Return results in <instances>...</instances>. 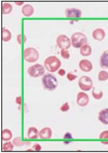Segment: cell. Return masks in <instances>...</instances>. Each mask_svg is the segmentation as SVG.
<instances>
[{
	"label": "cell",
	"mask_w": 108,
	"mask_h": 153,
	"mask_svg": "<svg viewBox=\"0 0 108 153\" xmlns=\"http://www.w3.org/2000/svg\"><path fill=\"white\" fill-rule=\"evenodd\" d=\"M22 13L25 17H30L34 12L33 7L30 4H25L22 6L21 10Z\"/></svg>",
	"instance_id": "obj_15"
},
{
	"label": "cell",
	"mask_w": 108,
	"mask_h": 153,
	"mask_svg": "<svg viewBox=\"0 0 108 153\" xmlns=\"http://www.w3.org/2000/svg\"><path fill=\"white\" fill-rule=\"evenodd\" d=\"M14 145L10 141H8L4 143L2 146V151L5 152H10L12 151L14 149Z\"/></svg>",
	"instance_id": "obj_22"
},
{
	"label": "cell",
	"mask_w": 108,
	"mask_h": 153,
	"mask_svg": "<svg viewBox=\"0 0 108 153\" xmlns=\"http://www.w3.org/2000/svg\"><path fill=\"white\" fill-rule=\"evenodd\" d=\"M12 34L10 30L5 27H3L2 30V40L4 42H8L11 39Z\"/></svg>",
	"instance_id": "obj_18"
},
{
	"label": "cell",
	"mask_w": 108,
	"mask_h": 153,
	"mask_svg": "<svg viewBox=\"0 0 108 153\" xmlns=\"http://www.w3.org/2000/svg\"><path fill=\"white\" fill-rule=\"evenodd\" d=\"M52 135V130L49 127H45L41 129L39 133V137L41 139H50L51 138Z\"/></svg>",
	"instance_id": "obj_12"
},
{
	"label": "cell",
	"mask_w": 108,
	"mask_h": 153,
	"mask_svg": "<svg viewBox=\"0 0 108 153\" xmlns=\"http://www.w3.org/2000/svg\"><path fill=\"white\" fill-rule=\"evenodd\" d=\"M104 93L102 90L100 89H96L95 87L92 88V96L94 99L96 100H100L103 97Z\"/></svg>",
	"instance_id": "obj_21"
},
{
	"label": "cell",
	"mask_w": 108,
	"mask_h": 153,
	"mask_svg": "<svg viewBox=\"0 0 108 153\" xmlns=\"http://www.w3.org/2000/svg\"><path fill=\"white\" fill-rule=\"evenodd\" d=\"M100 139H108V130L102 131L99 136Z\"/></svg>",
	"instance_id": "obj_28"
},
{
	"label": "cell",
	"mask_w": 108,
	"mask_h": 153,
	"mask_svg": "<svg viewBox=\"0 0 108 153\" xmlns=\"http://www.w3.org/2000/svg\"><path fill=\"white\" fill-rule=\"evenodd\" d=\"M101 143L104 145H108V141H101Z\"/></svg>",
	"instance_id": "obj_35"
},
{
	"label": "cell",
	"mask_w": 108,
	"mask_h": 153,
	"mask_svg": "<svg viewBox=\"0 0 108 153\" xmlns=\"http://www.w3.org/2000/svg\"><path fill=\"white\" fill-rule=\"evenodd\" d=\"M61 57L64 59H68L70 58V53L68 50L62 49L60 51Z\"/></svg>",
	"instance_id": "obj_25"
},
{
	"label": "cell",
	"mask_w": 108,
	"mask_h": 153,
	"mask_svg": "<svg viewBox=\"0 0 108 153\" xmlns=\"http://www.w3.org/2000/svg\"><path fill=\"white\" fill-rule=\"evenodd\" d=\"M32 148H33V149H34V150L36 151H39L41 149V146H40V144H38V143H35L34 146L32 147Z\"/></svg>",
	"instance_id": "obj_30"
},
{
	"label": "cell",
	"mask_w": 108,
	"mask_h": 153,
	"mask_svg": "<svg viewBox=\"0 0 108 153\" xmlns=\"http://www.w3.org/2000/svg\"><path fill=\"white\" fill-rule=\"evenodd\" d=\"M21 97L20 96L16 98V102L18 105H21Z\"/></svg>",
	"instance_id": "obj_33"
},
{
	"label": "cell",
	"mask_w": 108,
	"mask_h": 153,
	"mask_svg": "<svg viewBox=\"0 0 108 153\" xmlns=\"http://www.w3.org/2000/svg\"><path fill=\"white\" fill-rule=\"evenodd\" d=\"M78 85L81 90L83 91H89L92 88L93 82L90 77L83 76L79 79Z\"/></svg>",
	"instance_id": "obj_6"
},
{
	"label": "cell",
	"mask_w": 108,
	"mask_h": 153,
	"mask_svg": "<svg viewBox=\"0 0 108 153\" xmlns=\"http://www.w3.org/2000/svg\"><path fill=\"white\" fill-rule=\"evenodd\" d=\"M45 69L50 73H54L59 70L62 65L61 61L56 56L51 55L46 58L44 62Z\"/></svg>",
	"instance_id": "obj_2"
},
{
	"label": "cell",
	"mask_w": 108,
	"mask_h": 153,
	"mask_svg": "<svg viewBox=\"0 0 108 153\" xmlns=\"http://www.w3.org/2000/svg\"><path fill=\"white\" fill-rule=\"evenodd\" d=\"M71 45L76 49L81 48L87 42V38L86 36L81 33L76 32L74 33L71 36Z\"/></svg>",
	"instance_id": "obj_3"
},
{
	"label": "cell",
	"mask_w": 108,
	"mask_h": 153,
	"mask_svg": "<svg viewBox=\"0 0 108 153\" xmlns=\"http://www.w3.org/2000/svg\"><path fill=\"white\" fill-rule=\"evenodd\" d=\"M80 53L82 56L88 57L92 53V48L89 45H85L80 49Z\"/></svg>",
	"instance_id": "obj_17"
},
{
	"label": "cell",
	"mask_w": 108,
	"mask_h": 153,
	"mask_svg": "<svg viewBox=\"0 0 108 153\" xmlns=\"http://www.w3.org/2000/svg\"><path fill=\"white\" fill-rule=\"evenodd\" d=\"M98 120L104 125H108V108L100 111L98 115Z\"/></svg>",
	"instance_id": "obj_11"
},
{
	"label": "cell",
	"mask_w": 108,
	"mask_h": 153,
	"mask_svg": "<svg viewBox=\"0 0 108 153\" xmlns=\"http://www.w3.org/2000/svg\"><path fill=\"white\" fill-rule=\"evenodd\" d=\"M58 74L60 76H64L66 74V71L64 69H60L58 71Z\"/></svg>",
	"instance_id": "obj_31"
},
{
	"label": "cell",
	"mask_w": 108,
	"mask_h": 153,
	"mask_svg": "<svg viewBox=\"0 0 108 153\" xmlns=\"http://www.w3.org/2000/svg\"><path fill=\"white\" fill-rule=\"evenodd\" d=\"M22 35L21 34H19L17 36V41L18 43L20 45L21 44L22 42Z\"/></svg>",
	"instance_id": "obj_32"
},
{
	"label": "cell",
	"mask_w": 108,
	"mask_h": 153,
	"mask_svg": "<svg viewBox=\"0 0 108 153\" xmlns=\"http://www.w3.org/2000/svg\"><path fill=\"white\" fill-rule=\"evenodd\" d=\"M70 109V106L68 102H66L63 104V105L60 107V110L62 112H67L69 111Z\"/></svg>",
	"instance_id": "obj_26"
},
{
	"label": "cell",
	"mask_w": 108,
	"mask_h": 153,
	"mask_svg": "<svg viewBox=\"0 0 108 153\" xmlns=\"http://www.w3.org/2000/svg\"><path fill=\"white\" fill-rule=\"evenodd\" d=\"M90 99L88 94L83 92H80L76 96V103L81 107H85L89 103Z\"/></svg>",
	"instance_id": "obj_8"
},
{
	"label": "cell",
	"mask_w": 108,
	"mask_h": 153,
	"mask_svg": "<svg viewBox=\"0 0 108 153\" xmlns=\"http://www.w3.org/2000/svg\"><path fill=\"white\" fill-rule=\"evenodd\" d=\"M13 143L14 146L18 147L22 146L24 145H27L28 144V142H25V141H22L21 138L20 137H17L15 138L13 140Z\"/></svg>",
	"instance_id": "obj_23"
},
{
	"label": "cell",
	"mask_w": 108,
	"mask_h": 153,
	"mask_svg": "<svg viewBox=\"0 0 108 153\" xmlns=\"http://www.w3.org/2000/svg\"><path fill=\"white\" fill-rule=\"evenodd\" d=\"M105 36V32L102 28H96L93 31L92 37L94 40L101 41L104 39Z\"/></svg>",
	"instance_id": "obj_14"
},
{
	"label": "cell",
	"mask_w": 108,
	"mask_h": 153,
	"mask_svg": "<svg viewBox=\"0 0 108 153\" xmlns=\"http://www.w3.org/2000/svg\"><path fill=\"white\" fill-rule=\"evenodd\" d=\"M13 137L12 132L9 129H4L2 131V140L4 141H10Z\"/></svg>",
	"instance_id": "obj_19"
},
{
	"label": "cell",
	"mask_w": 108,
	"mask_h": 153,
	"mask_svg": "<svg viewBox=\"0 0 108 153\" xmlns=\"http://www.w3.org/2000/svg\"><path fill=\"white\" fill-rule=\"evenodd\" d=\"M39 58L38 51L33 47H28L23 51V59L29 63L36 62Z\"/></svg>",
	"instance_id": "obj_4"
},
{
	"label": "cell",
	"mask_w": 108,
	"mask_h": 153,
	"mask_svg": "<svg viewBox=\"0 0 108 153\" xmlns=\"http://www.w3.org/2000/svg\"><path fill=\"white\" fill-rule=\"evenodd\" d=\"M65 15L68 18H79L82 17V12L79 9L69 8L66 9Z\"/></svg>",
	"instance_id": "obj_9"
},
{
	"label": "cell",
	"mask_w": 108,
	"mask_h": 153,
	"mask_svg": "<svg viewBox=\"0 0 108 153\" xmlns=\"http://www.w3.org/2000/svg\"><path fill=\"white\" fill-rule=\"evenodd\" d=\"M39 131L37 128L34 127H30L28 131L27 136L29 139H37L39 137Z\"/></svg>",
	"instance_id": "obj_16"
},
{
	"label": "cell",
	"mask_w": 108,
	"mask_h": 153,
	"mask_svg": "<svg viewBox=\"0 0 108 153\" xmlns=\"http://www.w3.org/2000/svg\"><path fill=\"white\" fill-rule=\"evenodd\" d=\"M41 84L44 89L49 91L55 90L58 86V81L54 74L46 73L41 78Z\"/></svg>",
	"instance_id": "obj_1"
},
{
	"label": "cell",
	"mask_w": 108,
	"mask_h": 153,
	"mask_svg": "<svg viewBox=\"0 0 108 153\" xmlns=\"http://www.w3.org/2000/svg\"><path fill=\"white\" fill-rule=\"evenodd\" d=\"M63 138L64 139H72L73 138V136H72V134L71 133L67 132L64 135Z\"/></svg>",
	"instance_id": "obj_29"
},
{
	"label": "cell",
	"mask_w": 108,
	"mask_h": 153,
	"mask_svg": "<svg viewBox=\"0 0 108 153\" xmlns=\"http://www.w3.org/2000/svg\"><path fill=\"white\" fill-rule=\"evenodd\" d=\"M12 5L9 2H4L2 5V12L4 15H8L12 11Z\"/></svg>",
	"instance_id": "obj_20"
},
{
	"label": "cell",
	"mask_w": 108,
	"mask_h": 153,
	"mask_svg": "<svg viewBox=\"0 0 108 153\" xmlns=\"http://www.w3.org/2000/svg\"><path fill=\"white\" fill-rule=\"evenodd\" d=\"M67 78L68 79V81H73L74 80L76 79L77 78V76H76V75H74V74H72V73H68L67 74Z\"/></svg>",
	"instance_id": "obj_27"
},
{
	"label": "cell",
	"mask_w": 108,
	"mask_h": 153,
	"mask_svg": "<svg viewBox=\"0 0 108 153\" xmlns=\"http://www.w3.org/2000/svg\"><path fill=\"white\" fill-rule=\"evenodd\" d=\"M100 66L103 69L108 68V50L104 51L100 57Z\"/></svg>",
	"instance_id": "obj_13"
},
{
	"label": "cell",
	"mask_w": 108,
	"mask_h": 153,
	"mask_svg": "<svg viewBox=\"0 0 108 153\" xmlns=\"http://www.w3.org/2000/svg\"><path fill=\"white\" fill-rule=\"evenodd\" d=\"M56 42L57 45L60 50H68L71 45V40L66 35L64 34L58 36L57 37Z\"/></svg>",
	"instance_id": "obj_7"
},
{
	"label": "cell",
	"mask_w": 108,
	"mask_h": 153,
	"mask_svg": "<svg viewBox=\"0 0 108 153\" xmlns=\"http://www.w3.org/2000/svg\"><path fill=\"white\" fill-rule=\"evenodd\" d=\"M45 69L44 66L41 64L37 63L28 68L27 72L30 76L32 78H38L45 74Z\"/></svg>",
	"instance_id": "obj_5"
},
{
	"label": "cell",
	"mask_w": 108,
	"mask_h": 153,
	"mask_svg": "<svg viewBox=\"0 0 108 153\" xmlns=\"http://www.w3.org/2000/svg\"><path fill=\"white\" fill-rule=\"evenodd\" d=\"M98 79L100 81H106L108 79V72L105 71H101L98 74Z\"/></svg>",
	"instance_id": "obj_24"
},
{
	"label": "cell",
	"mask_w": 108,
	"mask_h": 153,
	"mask_svg": "<svg viewBox=\"0 0 108 153\" xmlns=\"http://www.w3.org/2000/svg\"><path fill=\"white\" fill-rule=\"evenodd\" d=\"M79 68L82 71L89 72L93 69V64L89 60L84 59L81 60L79 63Z\"/></svg>",
	"instance_id": "obj_10"
},
{
	"label": "cell",
	"mask_w": 108,
	"mask_h": 153,
	"mask_svg": "<svg viewBox=\"0 0 108 153\" xmlns=\"http://www.w3.org/2000/svg\"><path fill=\"white\" fill-rule=\"evenodd\" d=\"M14 3H15L17 6H21L24 4V2H21V1H18H18H16V2H14Z\"/></svg>",
	"instance_id": "obj_34"
}]
</instances>
